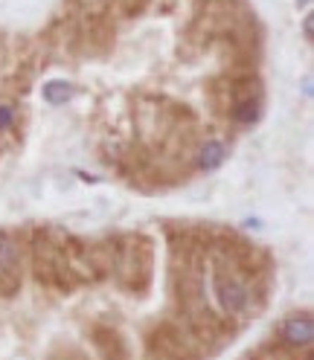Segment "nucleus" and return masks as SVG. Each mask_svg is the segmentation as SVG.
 <instances>
[{
	"label": "nucleus",
	"instance_id": "f257e3e1",
	"mask_svg": "<svg viewBox=\"0 0 314 360\" xmlns=\"http://www.w3.org/2000/svg\"><path fill=\"white\" fill-rule=\"evenodd\" d=\"M108 259H111V276L131 297L149 294L154 282V247L151 238L143 233H117L108 236Z\"/></svg>",
	"mask_w": 314,
	"mask_h": 360
},
{
	"label": "nucleus",
	"instance_id": "f03ea898",
	"mask_svg": "<svg viewBox=\"0 0 314 360\" xmlns=\"http://www.w3.org/2000/svg\"><path fill=\"white\" fill-rule=\"evenodd\" d=\"M213 300L224 317H230L236 323L251 320L256 314L251 285L239 279L224 262H213Z\"/></svg>",
	"mask_w": 314,
	"mask_h": 360
},
{
	"label": "nucleus",
	"instance_id": "7ed1b4c3",
	"mask_svg": "<svg viewBox=\"0 0 314 360\" xmlns=\"http://www.w3.org/2000/svg\"><path fill=\"white\" fill-rule=\"evenodd\" d=\"M146 354H157L161 360H204L207 352L172 317L151 326V331L146 334Z\"/></svg>",
	"mask_w": 314,
	"mask_h": 360
},
{
	"label": "nucleus",
	"instance_id": "20e7f679",
	"mask_svg": "<svg viewBox=\"0 0 314 360\" xmlns=\"http://www.w3.org/2000/svg\"><path fill=\"white\" fill-rule=\"evenodd\" d=\"M61 236L53 227H35L30 233L27 250H30V270L38 282V288L56 294V270L61 262Z\"/></svg>",
	"mask_w": 314,
	"mask_h": 360
},
{
	"label": "nucleus",
	"instance_id": "39448f33",
	"mask_svg": "<svg viewBox=\"0 0 314 360\" xmlns=\"http://www.w3.org/2000/svg\"><path fill=\"white\" fill-rule=\"evenodd\" d=\"M79 30V56H108L114 47L117 27L108 15H73Z\"/></svg>",
	"mask_w": 314,
	"mask_h": 360
},
{
	"label": "nucleus",
	"instance_id": "423d86ee",
	"mask_svg": "<svg viewBox=\"0 0 314 360\" xmlns=\"http://www.w3.org/2000/svg\"><path fill=\"white\" fill-rule=\"evenodd\" d=\"M87 337H91V346L96 349L99 360H131L128 340L114 323H108V320L91 323L87 326Z\"/></svg>",
	"mask_w": 314,
	"mask_h": 360
},
{
	"label": "nucleus",
	"instance_id": "0eeeda50",
	"mask_svg": "<svg viewBox=\"0 0 314 360\" xmlns=\"http://www.w3.org/2000/svg\"><path fill=\"white\" fill-rule=\"evenodd\" d=\"M277 337H280V346L282 349H303L308 352L311 349V340H314V320L311 314L303 311V314H291V317H285L277 328Z\"/></svg>",
	"mask_w": 314,
	"mask_h": 360
},
{
	"label": "nucleus",
	"instance_id": "6e6552de",
	"mask_svg": "<svg viewBox=\"0 0 314 360\" xmlns=\"http://www.w3.org/2000/svg\"><path fill=\"white\" fill-rule=\"evenodd\" d=\"M207 102H210L215 117L227 120L230 108H233V90H230V76L227 73H221V76L207 82Z\"/></svg>",
	"mask_w": 314,
	"mask_h": 360
},
{
	"label": "nucleus",
	"instance_id": "1a4fd4ad",
	"mask_svg": "<svg viewBox=\"0 0 314 360\" xmlns=\"http://www.w3.org/2000/svg\"><path fill=\"white\" fill-rule=\"evenodd\" d=\"M192 160H195L198 172H215V169H221L224 160H227V146L221 140H201L195 146Z\"/></svg>",
	"mask_w": 314,
	"mask_h": 360
},
{
	"label": "nucleus",
	"instance_id": "9d476101",
	"mask_svg": "<svg viewBox=\"0 0 314 360\" xmlns=\"http://www.w3.org/2000/svg\"><path fill=\"white\" fill-rule=\"evenodd\" d=\"M259 117H262V96H253V99H241V102H233L230 114H227V122H233V125H241V128H248V125L259 122Z\"/></svg>",
	"mask_w": 314,
	"mask_h": 360
},
{
	"label": "nucleus",
	"instance_id": "9b49d317",
	"mask_svg": "<svg viewBox=\"0 0 314 360\" xmlns=\"http://www.w3.org/2000/svg\"><path fill=\"white\" fill-rule=\"evenodd\" d=\"M76 96V87L70 84V82H61V79H53V82H47L44 84V102L47 105H53V108H58V105H67Z\"/></svg>",
	"mask_w": 314,
	"mask_h": 360
},
{
	"label": "nucleus",
	"instance_id": "f8f14e48",
	"mask_svg": "<svg viewBox=\"0 0 314 360\" xmlns=\"http://www.w3.org/2000/svg\"><path fill=\"white\" fill-rule=\"evenodd\" d=\"M151 6V0H114L111 9H117L123 18H140Z\"/></svg>",
	"mask_w": 314,
	"mask_h": 360
},
{
	"label": "nucleus",
	"instance_id": "ddd939ff",
	"mask_svg": "<svg viewBox=\"0 0 314 360\" xmlns=\"http://www.w3.org/2000/svg\"><path fill=\"white\" fill-rule=\"evenodd\" d=\"M70 4L82 15H111V4L114 0H70Z\"/></svg>",
	"mask_w": 314,
	"mask_h": 360
},
{
	"label": "nucleus",
	"instance_id": "4468645a",
	"mask_svg": "<svg viewBox=\"0 0 314 360\" xmlns=\"http://www.w3.org/2000/svg\"><path fill=\"white\" fill-rule=\"evenodd\" d=\"M306 38L311 41V18H306Z\"/></svg>",
	"mask_w": 314,
	"mask_h": 360
},
{
	"label": "nucleus",
	"instance_id": "2eb2a0df",
	"mask_svg": "<svg viewBox=\"0 0 314 360\" xmlns=\"http://www.w3.org/2000/svg\"><path fill=\"white\" fill-rule=\"evenodd\" d=\"M300 4H308V0H300Z\"/></svg>",
	"mask_w": 314,
	"mask_h": 360
}]
</instances>
